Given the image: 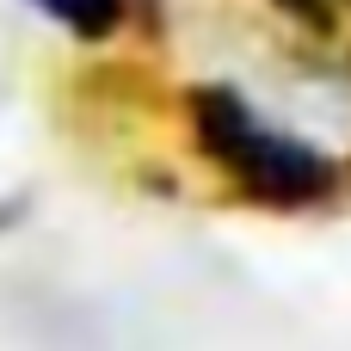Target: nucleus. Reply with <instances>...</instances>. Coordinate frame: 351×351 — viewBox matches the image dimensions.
Instances as JSON below:
<instances>
[{
    "label": "nucleus",
    "mask_w": 351,
    "mask_h": 351,
    "mask_svg": "<svg viewBox=\"0 0 351 351\" xmlns=\"http://www.w3.org/2000/svg\"><path fill=\"white\" fill-rule=\"evenodd\" d=\"M191 130H197V148L210 160H222L265 204H315V197L333 191L327 154H315L308 142L259 123L241 105V93H228V86H197L191 93Z\"/></svg>",
    "instance_id": "nucleus-1"
},
{
    "label": "nucleus",
    "mask_w": 351,
    "mask_h": 351,
    "mask_svg": "<svg viewBox=\"0 0 351 351\" xmlns=\"http://www.w3.org/2000/svg\"><path fill=\"white\" fill-rule=\"evenodd\" d=\"M31 6H43L49 19H62L74 37H105L117 25V12H123V0H31Z\"/></svg>",
    "instance_id": "nucleus-2"
},
{
    "label": "nucleus",
    "mask_w": 351,
    "mask_h": 351,
    "mask_svg": "<svg viewBox=\"0 0 351 351\" xmlns=\"http://www.w3.org/2000/svg\"><path fill=\"white\" fill-rule=\"evenodd\" d=\"M290 6H302V12H315V19H321V6H315V0H290Z\"/></svg>",
    "instance_id": "nucleus-3"
}]
</instances>
